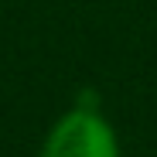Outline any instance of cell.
Instances as JSON below:
<instances>
[{"instance_id":"6da1fadb","label":"cell","mask_w":157,"mask_h":157,"mask_svg":"<svg viewBox=\"0 0 157 157\" xmlns=\"http://www.w3.org/2000/svg\"><path fill=\"white\" fill-rule=\"evenodd\" d=\"M41 157H120V144L96 106H75L51 126Z\"/></svg>"}]
</instances>
